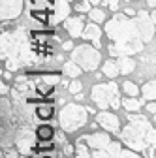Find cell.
I'll use <instances>...</instances> for the list:
<instances>
[{
	"mask_svg": "<svg viewBox=\"0 0 156 158\" xmlns=\"http://www.w3.org/2000/svg\"><path fill=\"white\" fill-rule=\"evenodd\" d=\"M105 34L111 42L107 49L111 56L119 58L124 55H135L145 47L138 19H132L126 13H115L105 25Z\"/></svg>",
	"mask_w": 156,
	"mask_h": 158,
	"instance_id": "1",
	"label": "cell"
},
{
	"mask_svg": "<svg viewBox=\"0 0 156 158\" xmlns=\"http://www.w3.org/2000/svg\"><path fill=\"white\" fill-rule=\"evenodd\" d=\"M138 25H139V30H141V38H143V42L149 44L152 42V36H154V21H152V17L147 10H141L138 11Z\"/></svg>",
	"mask_w": 156,
	"mask_h": 158,
	"instance_id": "8",
	"label": "cell"
},
{
	"mask_svg": "<svg viewBox=\"0 0 156 158\" xmlns=\"http://www.w3.org/2000/svg\"><path fill=\"white\" fill-rule=\"evenodd\" d=\"M150 115H154L156 113V100H149V104H147V107H145Z\"/></svg>",
	"mask_w": 156,
	"mask_h": 158,
	"instance_id": "24",
	"label": "cell"
},
{
	"mask_svg": "<svg viewBox=\"0 0 156 158\" xmlns=\"http://www.w3.org/2000/svg\"><path fill=\"white\" fill-rule=\"evenodd\" d=\"M102 72H104V75H107V77H117L121 73V68H119V62L117 60H105L104 62V66H102Z\"/></svg>",
	"mask_w": 156,
	"mask_h": 158,
	"instance_id": "15",
	"label": "cell"
},
{
	"mask_svg": "<svg viewBox=\"0 0 156 158\" xmlns=\"http://www.w3.org/2000/svg\"><path fill=\"white\" fill-rule=\"evenodd\" d=\"M90 2H92V4H98V2H100V0H90Z\"/></svg>",
	"mask_w": 156,
	"mask_h": 158,
	"instance_id": "30",
	"label": "cell"
},
{
	"mask_svg": "<svg viewBox=\"0 0 156 158\" xmlns=\"http://www.w3.org/2000/svg\"><path fill=\"white\" fill-rule=\"evenodd\" d=\"M62 49H64V51H72V49H73V42H64V44H62Z\"/></svg>",
	"mask_w": 156,
	"mask_h": 158,
	"instance_id": "25",
	"label": "cell"
},
{
	"mask_svg": "<svg viewBox=\"0 0 156 158\" xmlns=\"http://www.w3.org/2000/svg\"><path fill=\"white\" fill-rule=\"evenodd\" d=\"M96 124L100 128H104L105 132L109 134H119V128H121V121L115 113L107 111V109H102V113H98L96 117Z\"/></svg>",
	"mask_w": 156,
	"mask_h": 158,
	"instance_id": "7",
	"label": "cell"
},
{
	"mask_svg": "<svg viewBox=\"0 0 156 158\" xmlns=\"http://www.w3.org/2000/svg\"><path fill=\"white\" fill-rule=\"evenodd\" d=\"M68 89H70L72 94H79V92L83 90V85H81V81H77V79H75V81H72V83L68 85Z\"/></svg>",
	"mask_w": 156,
	"mask_h": 158,
	"instance_id": "23",
	"label": "cell"
},
{
	"mask_svg": "<svg viewBox=\"0 0 156 158\" xmlns=\"http://www.w3.org/2000/svg\"><path fill=\"white\" fill-rule=\"evenodd\" d=\"M75 158H145L107 134H85L75 141Z\"/></svg>",
	"mask_w": 156,
	"mask_h": 158,
	"instance_id": "2",
	"label": "cell"
},
{
	"mask_svg": "<svg viewBox=\"0 0 156 158\" xmlns=\"http://www.w3.org/2000/svg\"><path fill=\"white\" fill-rule=\"evenodd\" d=\"M126 2H130V0H126ZM147 6H150V8L156 6V0H147Z\"/></svg>",
	"mask_w": 156,
	"mask_h": 158,
	"instance_id": "27",
	"label": "cell"
},
{
	"mask_svg": "<svg viewBox=\"0 0 156 158\" xmlns=\"http://www.w3.org/2000/svg\"><path fill=\"white\" fill-rule=\"evenodd\" d=\"M88 19L100 25L102 21H105V13H104L100 8H94V10H90V11H88Z\"/></svg>",
	"mask_w": 156,
	"mask_h": 158,
	"instance_id": "20",
	"label": "cell"
},
{
	"mask_svg": "<svg viewBox=\"0 0 156 158\" xmlns=\"http://www.w3.org/2000/svg\"><path fill=\"white\" fill-rule=\"evenodd\" d=\"M62 73H66V75L72 77V79H77V77L83 73V68L77 64L75 60H70V62H64V64H62Z\"/></svg>",
	"mask_w": 156,
	"mask_h": 158,
	"instance_id": "13",
	"label": "cell"
},
{
	"mask_svg": "<svg viewBox=\"0 0 156 158\" xmlns=\"http://www.w3.org/2000/svg\"><path fill=\"white\" fill-rule=\"evenodd\" d=\"M53 113H55V107L49 104H43V106H38V109H36V117L40 118V121H49V118L53 117Z\"/></svg>",
	"mask_w": 156,
	"mask_h": 158,
	"instance_id": "18",
	"label": "cell"
},
{
	"mask_svg": "<svg viewBox=\"0 0 156 158\" xmlns=\"http://www.w3.org/2000/svg\"><path fill=\"white\" fill-rule=\"evenodd\" d=\"M90 0H72V8L75 11H81V13H88L90 11Z\"/></svg>",
	"mask_w": 156,
	"mask_h": 158,
	"instance_id": "19",
	"label": "cell"
},
{
	"mask_svg": "<svg viewBox=\"0 0 156 158\" xmlns=\"http://www.w3.org/2000/svg\"><path fill=\"white\" fill-rule=\"evenodd\" d=\"M88 109L85 106L79 104H66L60 111H58V124L66 134L77 132L79 128H83L87 124V118H88Z\"/></svg>",
	"mask_w": 156,
	"mask_h": 158,
	"instance_id": "4",
	"label": "cell"
},
{
	"mask_svg": "<svg viewBox=\"0 0 156 158\" xmlns=\"http://www.w3.org/2000/svg\"><path fill=\"white\" fill-rule=\"evenodd\" d=\"M119 139L145 158H154L152 154L156 151V128L147 117L139 113H128V123L122 132H119Z\"/></svg>",
	"mask_w": 156,
	"mask_h": 158,
	"instance_id": "3",
	"label": "cell"
},
{
	"mask_svg": "<svg viewBox=\"0 0 156 158\" xmlns=\"http://www.w3.org/2000/svg\"><path fill=\"white\" fill-rule=\"evenodd\" d=\"M152 117H154V123H156V113H154V115H152Z\"/></svg>",
	"mask_w": 156,
	"mask_h": 158,
	"instance_id": "31",
	"label": "cell"
},
{
	"mask_svg": "<svg viewBox=\"0 0 156 158\" xmlns=\"http://www.w3.org/2000/svg\"><path fill=\"white\" fill-rule=\"evenodd\" d=\"M117 62H119V68H121V73H122V75L132 73V72L135 70V66H138V64H135V62L132 60V58H130V55L119 56V60H117Z\"/></svg>",
	"mask_w": 156,
	"mask_h": 158,
	"instance_id": "14",
	"label": "cell"
},
{
	"mask_svg": "<svg viewBox=\"0 0 156 158\" xmlns=\"http://www.w3.org/2000/svg\"><path fill=\"white\" fill-rule=\"evenodd\" d=\"M90 98L100 109H107V107L117 109V107L122 106V102L119 100V85H117L115 81L94 85L92 92H90Z\"/></svg>",
	"mask_w": 156,
	"mask_h": 158,
	"instance_id": "5",
	"label": "cell"
},
{
	"mask_svg": "<svg viewBox=\"0 0 156 158\" xmlns=\"http://www.w3.org/2000/svg\"><path fill=\"white\" fill-rule=\"evenodd\" d=\"M23 13V0H2V10L0 17L2 21H11Z\"/></svg>",
	"mask_w": 156,
	"mask_h": 158,
	"instance_id": "9",
	"label": "cell"
},
{
	"mask_svg": "<svg viewBox=\"0 0 156 158\" xmlns=\"http://www.w3.org/2000/svg\"><path fill=\"white\" fill-rule=\"evenodd\" d=\"M124 13H126V15H130V17H132V15H133V13H135V11H133V10H132V8H126V10H124Z\"/></svg>",
	"mask_w": 156,
	"mask_h": 158,
	"instance_id": "28",
	"label": "cell"
},
{
	"mask_svg": "<svg viewBox=\"0 0 156 158\" xmlns=\"http://www.w3.org/2000/svg\"><path fill=\"white\" fill-rule=\"evenodd\" d=\"M81 38H85L87 42H92V45L94 47H102V28H100V25L98 23H88L87 27H85V32H83V36Z\"/></svg>",
	"mask_w": 156,
	"mask_h": 158,
	"instance_id": "11",
	"label": "cell"
},
{
	"mask_svg": "<svg viewBox=\"0 0 156 158\" xmlns=\"http://www.w3.org/2000/svg\"><path fill=\"white\" fill-rule=\"evenodd\" d=\"M122 89H124V92H126L128 96H138V94L141 92V89L135 85V83H132V81H124V83H122Z\"/></svg>",
	"mask_w": 156,
	"mask_h": 158,
	"instance_id": "21",
	"label": "cell"
},
{
	"mask_svg": "<svg viewBox=\"0 0 156 158\" xmlns=\"http://www.w3.org/2000/svg\"><path fill=\"white\" fill-rule=\"evenodd\" d=\"M72 60H75L83 68V72H94L96 68L100 66L102 62V55L98 51V47H92V45H77L72 51Z\"/></svg>",
	"mask_w": 156,
	"mask_h": 158,
	"instance_id": "6",
	"label": "cell"
},
{
	"mask_svg": "<svg viewBox=\"0 0 156 158\" xmlns=\"http://www.w3.org/2000/svg\"><path fill=\"white\" fill-rule=\"evenodd\" d=\"M36 137H38V139H40L42 143L51 141L53 137H55V130H53V126H49V124H40V126H38V130H36Z\"/></svg>",
	"mask_w": 156,
	"mask_h": 158,
	"instance_id": "12",
	"label": "cell"
},
{
	"mask_svg": "<svg viewBox=\"0 0 156 158\" xmlns=\"http://www.w3.org/2000/svg\"><path fill=\"white\" fill-rule=\"evenodd\" d=\"M141 94L145 100H156V79H150L141 87Z\"/></svg>",
	"mask_w": 156,
	"mask_h": 158,
	"instance_id": "17",
	"label": "cell"
},
{
	"mask_svg": "<svg viewBox=\"0 0 156 158\" xmlns=\"http://www.w3.org/2000/svg\"><path fill=\"white\" fill-rule=\"evenodd\" d=\"M30 4H32L36 10H47V6H51L49 0H30Z\"/></svg>",
	"mask_w": 156,
	"mask_h": 158,
	"instance_id": "22",
	"label": "cell"
},
{
	"mask_svg": "<svg viewBox=\"0 0 156 158\" xmlns=\"http://www.w3.org/2000/svg\"><path fill=\"white\" fill-rule=\"evenodd\" d=\"M64 28L68 30V34L72 38H81L85 32V19L81 15L77 17H66L64 19Z\"/></svg>",
	"mask_w": 156,
	"mask_h": 158,
	"instance_id": "10",
	"label": "cell"
},
{
	"mask_svg": "<svg viewBox=\"0 0 156 158\" xmlns=\"http://www.w3.org/2000/svg\"><path fill=\"white\" fill-rule=\"evenodd\" d=\"M150 17H152V21H154V25H156V10H152V11H150Z\"/></svg>",
	"mask_w": 156,
	"mask_h": 158,
	"instance_id": "29",
	"label": "cell"
},
{
	"mask_svg": "<svg viewBox=\"0 0 156 158\" xmlns=\"http://www.w3.org/2000/svg\"><path fill=\"white\" fill-rule=\"evenodd\" d=\"M109 8H111V10L115 11L117 8H119V0H109Z\"/></svg>",
	"mask_w": 156,
	"mask_h": 158,
	"instance_id": "26",
	"label": "cell"
},
{
	"mask_svg": "<svg viewBox=\"0 0 156 158\" xmlns=\"http://www.w3.org/2000/svg\"><path fill=\"white\" fill-rule=\"evenodd\" d=\"M122 107L128 113H135L141 109V100H138V96H130V98H122Z\"/></svg>",
	"mask_w": 156,
	"mask_h": 158,
	"instance_id": "16",
	"label": "cell"
}]
</instances>
